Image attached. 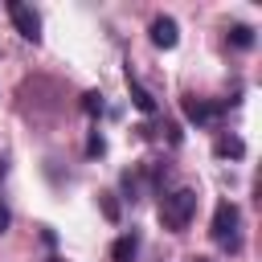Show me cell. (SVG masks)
<instances>
[{"label":"cell","instance_id":"1","mask_svg":"<svg viewBox=\"0 0 262 262\" xmlns=\"http://www.w3.org/2000/svg\"><path fill=\"white\" fill-rule=\"evenodd\" d=\"M192 213H196V192L192 188H176V192H168L160 201V225L172 229V233H180L192 221Z\"/></svg>","mask_w":262,"mask_h":262},{"label":"cell","instance_id":"2","mask_svg":"<svg viewBox=\"0 0 262 262\" xmlns=\"http://www.w3.org/2000/svg\"><path fill=\"white\" fill-rule=\"evenodd\" d=\"M209 233H213V242H221L229 254L242 250V237H237V205H233V201H221V205L213 209V225H209Z\"/></svg>","mask_w":262,"mask_h":262},{"label":"cell","instance_id":"3","mask_svg":"<svg viewBox=\"0 0 262 262\" xmlns=\"http://www.w3.org/2000/svg\"><path fill=\"white\" fill-rule=\"evenodd\" d=\"M8 16H12V25H16V33L25 37V41H41V16L29 8V4H20V0H8Z\"/></svg>","mask_w":262,"mask_h":262},{"label":"cell","instance_id":"4","mask_svg":"<svg viewBox=\"0 0 262 262\" xmlns=\"http://www.w3.org/2000/svg\"><path fill=\"white\" fill-rule=\"evenodd\" d=\"M180 111H184V119L196 123V127H205V123H213V119L221 115L217 102H205V98H196V94H184V98H180Z\"/></svg>","mask_w":262,"mask_h":262},{"label":"cell","instance_id":"5","mask_svg":"<svg viewBox=\"0 0 262 262\" xmlns=\"http://www.w3.org/2000/svg\"><path fill=\"white\" fill-rule=\"evenodd\" d=\"M151 41H156L160 49H172V45L180 41V29H176V20H172V16H156V20H151Z\"/></svg>","mask_w":262,"mask_h":262},{"label":"cell","instance_id":"6","mask_svg":"<svg viewBox=\"0 0 262 262\" xmlns=\"http://www.w3.org/2000/svg\"><path fill=\"white\" fill-rule=\"evenodd\" d=\"M135 254H139V233H123V237L111 246V258H115V262H135Z\"/></svg>","mask_w":262,"mask_h":262},{"label":"cell","instance_id":"7","mask_svg":"<svg viewBox=\"0 0 262 262\" xmlns=\"http://www.w3.org/2000/svg\"><path fill=\"white\" fill-rule=\"evenodd\" d=\"M213 151H217L221 160H242V156H246V143H242L237 135H221V139L213 143Z\"/></svg>","mask_w":262,"mask_h":262},{"label":"cell","instance_id":"8","mask_svg":"<svg viewBox=\"0 0 262 262\" xmlns=\"http://www.w3.org/2000/svg\"><path fill=\"white\" fill-rule=\"evenodd\" d=\"M127 90H131V102H135L143 115H151V111H156V98H151V94H147L139 82H131V78H127Z\"/></svg>","mask_w":262,"mask_h":262},{"label":"cell","instance_id":"9","mask_svg":"<svg viewBox=\"0 0 262 262\" xmlns=\"http://www.w3.org/2000/svg\"><path fill=\"white\" fill-rule=\"evenodd\" d=\"M229 45L250 49V45H254V29H250V25H233V29H229Z\"/></svg>","mask_w":262,"mask_h":262},{"label":"cell","instance_id":"10","mask_svg":"<svg viewBox=\"0 0 262 262\" xmlns=\"http://www.w3.org/2000/svg\"><path fill=\"white\" fill-rule=\"evenodd\" d=\"M102 106H106V102H102L98 90H86V94H82V111H86V115H102Z\"/></svg>","mask_w":262,"mask_h":262},{"label":"cell","instance_id":"11","mask_svg":"<svg viewBox=\"0 0 262 262\" xmlns=\"http://www.w3.org/2000/svg\"><path fill=\"white\" fill-rule=\"evenodd\" d=\"M98 205H102V217H106V221H119V201H115V192H98Z\"/></svg>","mask_w":262,"mask_h":262},{"label":"cell","instance_id":"12","mask_svg":"<svg viewBox=\"0 0 262 262\" xmlns=\"http://www.w3.org/2000/svg\"><path fill=\"white\" fill-rule=\"evenodd\" d=\"M102 151H106V139H102V135L94 131V135L86 139V156H102Z\"/></svg>","mask_w":262,"mask_h":262},{"label":"cell","instance_id":"13","mask_svg":"<svg viewBox=\"0 0 262 262\" xmlns=\"http://www.w3.org/2000/svg\"><path fill=\"white\" fill-rule=\"evenodd\" d=\"M8 221H12V213H8V209H4V205H0V233H4V229H8Z\"/></svg>","mask_w":262,"mask_h":262},{"label":"cell","instance_id":"14","mask_svg":"<svg viewBox=\"0 0 262 262\" xmlns=\"http://www.w3.org/2000/svg\"><path fill=\"white\" fill-rule=\"evenodd\" d=\"M4 172H8V164H4V160H0V180H4Z\"/></svg>","mask_w":262,"mask_h":262},{"label":"cell","instance_id":"15","mask_svg":"<svg viewBox=\"0 0 262 262\" xmlns=\"http://www.w3.org/2000/svg\"><path fill=\"white\" fill-rule=\"evenodd\" d=\"M196 262H209V258H196Z\"/></svg>","mask_w":262,"mask_h":262},{"label":"cell","instance_id":"16","mask_svg":"<svg viewBox=\"0 0 262 262\" xmlns=\"http://www.w3.org/2000/svg\"><path fill=\"white\" fill-rule=\"evenodd\" d=\"M49 262H57V258H49Z\"/></svg>","mask_w":262,"mask_h":262}]
</instances>
